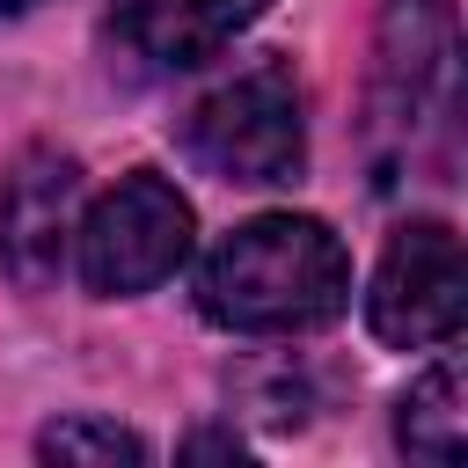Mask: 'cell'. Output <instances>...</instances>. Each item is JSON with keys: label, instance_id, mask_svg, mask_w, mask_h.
<instances>
[{"label": "cell", "instance_id": "6", "mask_svg": "<svg viewBox=\"0 0 468 468\" xmlns=\"http://www.w3.org/2000/svg\"><path fill=\"white\" fill-rule=\"evenodd\" d=\"M80 227V161L58 146H22L0 176V263L15 285L44 292Z\"/></svg>", "mask_w": 468, "mask_h": 468}, {"label": "cell", "instance_id": "9", "mask_svg": "<svg viewBox=\"0 0 468 468\" xmlns=\"http://www.w3.org/2000/svg\"><path fill=\"white\" fill-rule=\"evenodd\" d=\"M37 453L44 461H146V439L124 424H102V417H58V424H44Z\"/></svg>", "mask_w": 468, "mask_h": 468}, {"label": "cell", "instance_id": "7", "mask_svg": "<svg viewBox=\"0 0 468 468\" xmlns=\"http://www.w3.org/2000/svg\"><path fill=\"white\" fill-rule=\"evenodd\" d=\"M263 7L271 0H117V44L154 73H183L219 58V44H234Z\"/></svg>", "mask_w": 468, "mask_h": 468}, {"label": "cell", "instance_id": "2", "mask_svg": "<svg viewBox=\"0 0 468 468\" xmlns=\"http://www.w3.org/2000/svg\"><path fill=\"white\" fill-rule=\"evenodd\" d=\"M351 307V256L307 212H256L197 263V314L234 336L329 329Z\"/></svg>", "mask_w": 468, "mask_h": 468}, {"label": "cell", "instance_id": "1", "mask_svg": "<svg viewBox=\"0 0 468 468\" xmlns=\"http://www.w3.org/2000/svg\"><path fill=\"white\" fill-rule=\"evenodd\" d=\"M373 183H446L461 161V15L453 0H388L366 88Z\"/></svg>", "mask_w": 468, "mask_h": 468}, {"label": "cell", "instance_id": "10", "mask_svg": "<svg viewBox=\"0 0 468 468\" xmlns=\"http://www.w3.org/2000/svg\"><path fill=\"white\" fill-rule=\"evenodd\" d=\"M183 453H241V446H234V439H219V431H197Z\"/></svg>", "mask_w": 468, "mask_h": 468}, {"label": "cell", "instance_id": "4", "mask_svg": "<svg viewBox=\"0 0 468 468\" xmlns=\"http://www.w3.org/2000/svg\"><path fill=\"white\" fill-rule=\"evenodd\" d=\"M190 197L154 176V168H132L117 176V190H102L80 227H73V263L88 278V292L102 300H124V292H146L161 278H176V263L190 256Z\"/></svg>", "mask_w": 468, "mask_h": 468}, {"label": "cell", "instance_id": "11", "mask_svg": "<svg viewBox=\"0 0 468 468\" xmlns=\"http://www.w3.org/2000/svg\"><path fill=\"white\" fill-rule=\"evenodd\" d=\"M15 7H29V0H0V15H15Z\"/></svg>", "mask_w": 468, "mask_h": 468}, {"label": "cell", "instance_id": "8", "mask_svg": "<svg viewBox=\"0 0 468 468\" xmlns=\"http://www.w3.org/2000/svg\"><path fill=\"white\" fill-rule=\"evenodd\" d=\"M395 439H402V453H417V461H439V468L461 461V446H468V410H461V358H453V351L402 395Z\"/></svg>", "mask_w": 468, "mask_h": 468}, {"label": "cell", "instance_id": "3", "mask_svg": "<svg viewBox=\"0 0 468 468\" xmlns=\"http://www.w3.org/2000/svg\"><path fill=\"white\" fill-rule=\"evenodd\" d=\"M183 154L219 183H292L307 161L300 124V80L278 58H256L227 80H212L183 110Z\"/></svg>", "mask_w": 468, "mask_h": 468}, {"label": "cell", "instance_id": "5", "mask_svg": "<svg viewBox=\"0 0 468 468\" xmlns=\"http://www.w3.org/2000/svg\"><path fill=\"white\" fill-rule=\"evenodd\" d=\"M461 307H468V271H461L453 227L446 219L395 227V241L373 271V292H366L373 336L395 344V351H431V344H453Z\"/></svg>", "mask_w": 468, "mask_h": 468}]
</instances>
